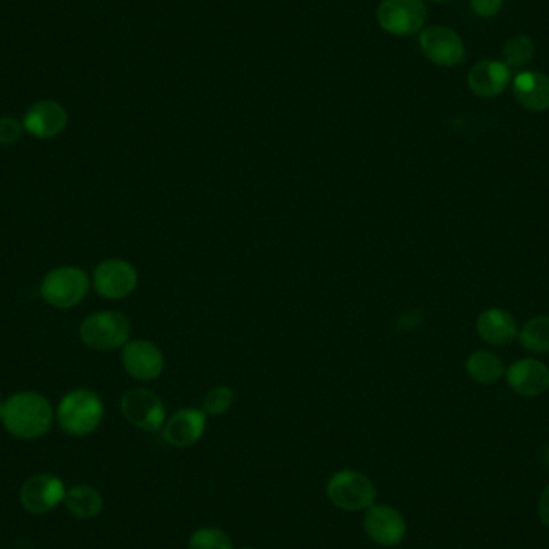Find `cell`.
I'll return each mask as SVG.
<instances>
[{
  "label": "cell",
  "mask_w": 549,
  "mask_h": 549,
  "mask_svg": "<svg viewBox=\"0 0 549 549\" xmlns=\"http://www.w3.org/2000/svg\"><path fill=\"white\" fill-rule=\"evenodd\" d=\"M0 418L12 436L33 440L49 432L53 421L52 405L37 392H20L4 403Z\"/></svg>",
  "instance_id": "obj_1"
},
{
  "label": "cell",
  "mask_w": 549,
  "mask_h": 549,
  "mask_svg": "<svg viewBox=\"0 0 549 549\" xmlns=\"http://www.w3.org/2000/svg\"><path fill=\"white\" fill-rule=\"evenodd\" d=\"M105 408L94 391L76 389L66 394L58 405L57 418L61 429L74 437L89 436L102 424Z\"/></svg>",
  "instance_id": "obj_2"
},
{
  "label": "cell",
  "mask_w": 549,
  "mask_h": 549,
  "mask_svg": "<svg viewBox=\"0 0 549 549\" xmlns=\"http://www.w3.org/2000/svg\"><path fill=\"white\" fill-rule=\"evenodd\" d=\"M326 495L336 508L355 513V511H366L370 506L375 505L378 492L373 480L363 472L342 469L334 472L328 480Z\"/></svg>",
  "instance_id": "obj_3"
},
{
  "label": "cell",
  "mask_w": 549,
  "mask_h": 549,
  "mask_svg": "<svg viewBox=\"0 0 549 549\" xmlns=\"http://www.w3.org/2000/svg\"><path fill=\"white\" fill-rule=\"evenodd\" d=\"M81 339L94 350H114L126 346L131 338V322L118 310L95 312L82 322Z\"/></svg>",
  "instance_id": "obj_4"
},
{
  "label": "cell",
  "mask_w": 549,
  "mask_h": 549,
  "mask_svg": "<svg viewBox=\"0 0 549 549\" xmlns=\"http://www.w3.org/2000/svg\"><path fill=\"white\" fill-rule=\"evenodd\" d=\"M90 280L78 267H60L45 275L41 294L45 302L58 309H70L81 304L89 293Z\"/></svg>",
  "instance_id": "obj_5"
},
{
  "label": "cell",
  "mask_w": 549,
  "mask_h": 549,
  "mask_svg": "<svg viewBox=\"0 0 549 549\" xmlns=\"http://www.w3.org/2000/svg\"><path fill=\"white\" fill-rule=\"evenodd\" d=\"M376 20L383 31L397 37L421 33L426 25L427 7L424 0H381Z\"/></svg>",
  "instance_id": "obj_6"
},
{
  "label": "cell",
  "mask_w": 549,
  "mask_h": 549,
  "mask_svg": "<svg viewBox=\"0 0 549 549\" xmlns=\"http://www.w3.org/2000/svg\"><path fill=\"white\" fill-rule=\"evenodd\" d=\"M418 42L424 57L440 68H455L466 58L463 39L448 26L432 25L421 29Z\"/></svg>",
  "instance_id": "obj_7"
},
{
  "label": "cell",
  "mask_w": 549,
  "mask_h": 549,
  "mask_svg": "<svg viewBox=\"0 0 549 549\" xmlns=\"http://www.w3.org/2000/svg\"><path fill=\"white\" fill-rule=\"evenodd\" d=\"M121 411L124 418L142 431L158 432L166 423V407L155 392L131 389L122 395Z\"/></svg>",
  "instance_id": "obj_8"
},
{
  "label": "cell",
  "mask_w": 549,
  "mask_h": 549,
  "mask_svg": "<svg viewBox=\"0 0 549 549\" xmlns=\"http://www.w3.org/2000/svg\"><path fill=\"white\" fill-rule=\"evenodd\" d=\"M139 285V275L131 262L106 259L94 270V288L100 296L118 301L131 296Z\"/></svg>",
  "instance_id": "obj_9"
},
{
  "label": "cell",
  "mask_w": 549,
  "mask_h": 549,
  "mask_svg": "<svg viewBox=\"0 0 549 549\" xmlns=\"http://www.w3.org/2000/svg\"><path fill=\"white\" fill-rule=\"evenodd\" d=\"M363 529L371 541L384 548H392L405 540L407 522L399 509L389 505H373L366 509Z\"/></svg>",
  "instance_id": "obj_10"
},
{
  "label": "cell",
  "mask_w": 549,
  "mask_h": 549,
  "mask_svg": "<svg viewBox=\"0 0 549 549\" xmlns=\"http://www.w3.org/2000/svg\"><path fill=\"white\" fill-rule=\"evenodd\" d=\"M124 370L142 383L155 381L163 375L164 355L156 344L147 339H134L122 347Z\"/></svg>",
  "instance_id": "obj_11"
},
{
  "label": "cell",
  "mask_w": 549,
  "mask_h": 549,
  "mask_svg": "<svg viewBox=\"0 0 549 549\" xmlns=\"http://www.w3.org/2000/svg\"><path fill=\"white\" fill-rule=\"evenodd\" d=\"M65 495L63 480L44 472L26 480L20 490V501L28 513L45 514L65 501Z\"/></svg>",
  "instance_id": "obj_12"
},
{
  "label": "cell",
  "mask_w": 549,
  "mask_h": 549,
  "mask_svg": "<svg viewBox=\"0 0 549 549\" xmlns=\"http://www.w3.org/2000/svg\"><path fill=\"white\" fill-rule=\"evenodd\" d=\"M208 415L198 408H182L166 419L163 439L175 448H188L198 444L206 432Z\"/></svg>",
  "instance_id": "obj_13"
},
{
  "label": "cell",
  "mask_w": 549,
  "mask_h": 549,
  "mask_svg": "<svg viewBox=\"0 0 549 549\" xmlns=\"http://www.w3.org/2000/svg\"><path fill=\"white\" fill-rule=\"evenodd\" d=\"M68 113L65 108L53 100H41L29 106L23 118V127L28 134L37 139H55L65 131Z\"/></svg>",
  "instance_id": "obj_14"
},
{
  "label": "cell",
  "mask_w": 549,
  "mask_h": 549,
  "mask_svg": "<svg viewBox=\"0 0 549 549\" xmlns=\"http://www.w3.org/2000/svg\"><path fill=\"white\" fill-rule=\"evenodd\" d=\"M506 381L514 394L538 397L549 389V368L535 358H521L506 370Z\"/></svg>",
  "instance_id": "obj_15"
},
{
  "label": "cell",
  "mask_w": 549,
  "mask_h": 549,
  "mask_svg": "<svg viewBox=\"0 0 549 549\" xmlns=\"http://www.w3.org/2000/svg\"><path fill=\"white\" fill-rule=\"evenodd\" d=\"M511 82V70L503 61L482 60L472 66L468 86L480 98H495L505 92Z\"/></svg>",
  "instance_id": "obj_16"
},
{
  "label": "cell",
  "mask_w": 549,
  "mask_h": 549,
  "mask_svg": "<svg viewBox=\"0 0 549 549\" xmlns=\"http://www.w3.org/2000/svg\"><path fill=\"white\" fill-rule=\"evenodd\" d=\"M517 103L532 113L549 110V76L541 71H524L513 79Z\"/></svg>",
  "instance_id": "obj_17"
},
{
  "label": "cell",
  "mask_w": 549,
  "mask_h": 549,
  "mask_svg": "<svg viewBox=\"0 0 549 549\" xmlns=\"http://www.w3.org/2000/svg\"><path fill=\"white\" fill-rule=\"evenodd\" d=\"M477 333L490 346H508L517 338V325L508 310L487 309L477 318Z\"/></svg>",
  "instance_id": "obj_18"
},
{
  "label": "cell",
  "mask_w": 549,
  "mask_h": 549,
  "mask_svg": "<svg viewBox=\"0 0 549 549\" xmlns=\"http://www.w3.org/2000/svg\"><path fill=\"white\" fill-rule=\"evenodd\" d=\"M466 373L472 381L490 386V384H497L506 375V370L503 360L497 354H493L490 350H477L469 355Z\"/></svg>",
  "instance_id": "obj_19"
},
{
  "label": "cell",
  "mask_w": 549,
  "mask_h": 549,
  "mask_svg": "<svg viewBox=\"0 0 549 549\" xmlns=\"http://www.w3.org/2000/svg\"><path fill=\"white\" fill-rule=\"evenodd\" d=\"M65 505L73 516L92 519L102 513V493L90 485H76L66 492Z\"/></svg>",
  "instance_id": "obj_20"
},
{
  "label": "cell",
  "mask_w": 549,
  "mask_h": 549,
  "mask_svg": "<svg viewBox=\"0 0 549 549\" xmlns=\"http://www.w3.org/2000/svg\"><path fill=\"white\" fill-rule=\"evenodd\" d=\"M519 336V342L525 350L532 354H548L549 352V315H538L525 323Z\"/></svg>",
  "instance_id": "obj_21"
},
{
  "label": "cell",
  "mask_w": 549,
  "mask_h": 549,
  "mask_svg": "<svg viewBox=\"0 0 549 549\" xmlns=\"http://www.w3.org/2000/svg\"><path fill=\"white\" fill-rule=\"evenodd\" d=\"M535 57V44H533L532 37L525 36V34H517V36L511 37L505 44L503 49V63L511 68H524L529 65L530 61Z\"/></svg>",
  "instance_id": "obj_22"
},
{
  "label": "cell",
  "mask_w": 549,
  "mask_h": 549,
  "mask_svg": "<svg viewBox=\"0 0 549 549\" xmlns=\"http://www.w3.org/2000/svg\"><path fill=\"white\" fill-rule=\"evenodd\" d=\"M188 549H235L227 532L217 527H201L192 533Z\"/></svg>",
  "instance_id": "obj_23"
},
{
  "label": "cell",
  "mask_w": 549,
  "mask_h": 549,
  "mask_svg": "<svg viewBox=\"0 0 549 549\" xmlns=\"http://www.w3.org/2000/svg\"><path fill=\"white\" fill-rule=\"evenodd\" d=\"M233 400H235V394H233L232 389L220 384V386L212 387L206 392L201 410L208 416L225 415L232 408Z\"/></svg>",
  "instance_id": "obj_24"
},
{
  "label": "cell",
  "mask_w": 549,
  "mask_h": 549,
  "mask_svg": "<svg viewBox=\"0 0 549 549\" xmlns=\"http://www.w3.org/2000/svg\"><path fill=\"white\" fill-rule=\"evenodd\" d=\"M23 131H25L23 122L18 119L10 118V116L0 118V145H4V147L15 145L21 139Z\"/></svg>",
  "instance_id": "obj_25"
},
{
  "label": "cell",
  "mask_w": 549,
  "mask_h": 549,
  "mask_svg": "<svg viewBox=\"0 0 549 549\" xmlns=\"http://www.w3.org/2000/svg\"><path fill=\"white\" fill-rule=\"evenodd\" d=\"M505 0H471L472 12L480 18L497 17L503 9Z\"/></svg>",
  "instance_id": "obj_26"
},
{
  "label": "cell",
  "mask_w": 549,
  "mask_h": 549,
  "mask_svg": "<svg viewBox=\"0 0 549 549\" xmlns=\"http://www.w3.org/2000/svg\"><path fill=\"white\" fill-rule=\"evenodd\" d=\"M538 514L543 524L549 527V485L545 488V492L541 495L540 503H538Z\"/></svg>",
  "instance_id": "obj_27"
},
{
  "label": "cell",
  "mask_w": 549,
  "mask_h": 549,
  "mask_svg": "<svg viewBox=\"0 0 549 549\" xmlns=\"http://www.w3.org/2000/svg\"><path fill=\"white\" fill-rule=\"evenodd\" d=\"M545 461H546V464H548V468H549V445L548 447L545 448Z\"/></svg>",
  "instance_id": "obj_28"
},
{
  "label": "cell",
  "mask_w": 549,
  "mask_h": 549,
  "mask_svg": "<svg viewBox=\"0 0 549 549\" xmlns=\"http://www.w3.org/2000/svg\"><path fill=\"white\" fill-rule=\"evenodd\" d=\"M431 2H439V4H442V2H450V0H431Z\"/></svg>",
  "instance_id": "obj_29"
},
{
  "label": "cell",
  "mask_w": 549,
  "mask_h": 549,
  "mask_svg": "<svg viewBox=\"0 0 549 549\" xmlns=\"http://www.w3.org/2000/svg\"><path fill=\"white\" fill-rule=\"evenodd\" d=\"M238 549H257V548H253V546H241V548H238Z\"/></svg>",
  "instance_id": "obj_30"
},
{
  "label": "cell",
  "mask_w": 549,
  "mask_h": 549,
  "mask_svg": "<svg viewBox=\"0 0 549 549\" xmlns=\"http://www.w3.org/2000/svg\"><path fill=\"white\" fill-rule=\"evenodd\" d=\"M2 407H4V403H2V400H0V415H2Z\"/></svg>",
  "instance_id": "obj_31"
}]
</instances>
